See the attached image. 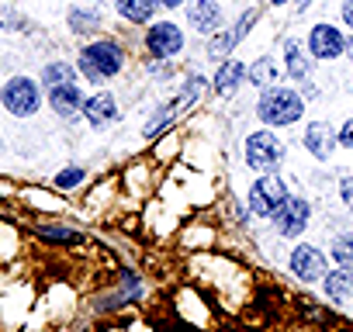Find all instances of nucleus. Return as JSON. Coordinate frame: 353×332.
Wrapping results in <instances>:
<instances>
[{"instance_id": "1", "label": "nucleus", "mask_w": 353, "mask_h": 332, "mask_svg": "<svg viewBox=\"0 0 353 332\" xmlns=\"http://www.w3.org/2000/svg\"><path fill=\"white\" fill-rule=\"evenodd\" d=\"M301 111H305L301 97H298L294 90H288V87H270V90L260 97V104H256L260 121H267V125H274V128L294 125V121L301 118Z\"/></svg>"}, {"instance_id": "2", "label": "nucleus", "mask_w": 353, "mask_h": 332, "mask_svg": "<svg viewBox=\"0 0 353 332\" xmlns=\"http://www.w3.org/2000/svg\"><path fill=\"white\" fill-rule=\"evenodd\" d=\"M121 63H125V56H121V49L114 42H94V45H87L80 52V73L90 83H101V80L114 76L121 70Z\"/></svg>"}, {"instance_id": "3", "label": "nucleus", "mask_w": 353, "mask_h": 332, "mask_svg": "<svg viewBox=\"0 0 353 332\" xmlns=\"http://www.w3.org/2000/svg\"><path fill=\"white\" fill-rule=\"evenodd\" d=\"M281 156H284V149L274 132H253L246 138V163L256 174H274L281 166Z\"/></svg>"}, {"instance_id": "4", "label": "nucleus", "mask_w": 353, "mask_h": 332, "mask_svg": "<svg viewBox=\"0 0 353 332\" xmlns=\"http://www.w3.org/2000/svg\"><path fill=\"white\" fill-rule=\"evenodd\" d=\"M0 97H4V107H8L11 114H18V118L35 114L39 104H42L39 83L28 80V76H14V80H8V83H4V94H0Z\"/></svg>"}, {"instance_id": "5", "label": "nucleus", "mask_w": 353, "mask_h": 332, "mask_svg": "<svg viewBox=\"0 0 353 332\" xmlns=\"http://www.w3.org/2000/svg\"><path fill=\"white\" fill-rule=\"evenodd\" d=\"M284 201H288V187H284L277 177H260V180L253 184V191H250V208H253V215H260V218H270Z\"/></svg>"}, {"instance_id": "6", "label": "nucleus", "mask_w": 353, "mask_h": 332, "mask_svg": "<svg viewBox=\"0 0 353 332\" xmlns=\"http://www.w3.org/2000/svg\"><path fill=\"white\" fill-rule=\"evenodd\" d=\"M145 45H149V52L156 59H173L176 52L184 49V35H181V28H176L173 21H159V25L149 28Z\"/></svg>"}, {"instance_id": "7", "label": "nucleus", "mask_w": 353, "mask_h": 332, "mask_svg": "<svg viewBox=\"0 0 353 332\" xmlns=\"http://www.w3.org/2000/svg\"><path fill=\"white\" fill-rule=\"evenodd\" d=\"M308 215H312L308 201H301V198H288L270 218H274V225H277L281 236H298V232L308 225Z\"/></svg>"}, {"instance_id": "8", "label": "nucleus", "mask_w": 353, "mask_h": 332, "mask_svg": "<svg viewBox=\"0 0 353 332\" xmlns=\"http://www.w3.org/2000/svg\"><path fill=\"white\" fill-rule=\"evenodd\" d=\"M343 32L339 28H332V25H315L312 28V35H308V52L315 56V59H336V56H343Z\"/></svg>"}, {"instance_id": "9", "label": "nucleus", "mask_w": 353, "mask_h": 332, "mask_svg": "<svg viewBox=\"0 0 353 332\" xmlns=\"http://www.w3.org/2000/svg\"><path fill=\"white\" fill-rule=\"evenodd\" d=\"M291 270L301 280H319V277H325V256L315 246H298L291 253Z\"/></svg>"}, {"instance_id": "10", "label": "nucleus", "mask_w": 353, "mask_h": 332, "mask_svg": "<svg viewBox=\"0 0 353 332\" xmlns=\"http://www.w3.org/2000/svg\"><path fill=\"white\" fill-rule=\"evenodd\" d=\"M188 14H191V28H198L201 35H212L222 25V8L215 4V0H194Z\"/></svg>"}, {"instance_id": "11", "label": "nucleus", "mask_w": 353, "mask_h": 332, "mask_svg": "<svg viewBox=\"0 0 353 332\" xmlns=\"http://www.w3.org/2000/svg\"><path fill=\"white\" fill-rule=\"evenodd\" d=\"M305 145H308V152H315V159H329L339 142H336V132H332L325 121H315V125H308V132H305Z\"/></svg>"}, {"instance_id": "12", "label": "nucleus", "mask_w": 353, "mask_h": 332, "mask_svg": "<svg viewBox=\"0 0 353 332\" xmlns=\"http://www.w3.org/2000/svg\"><path fill=\"white\" fill-rule=\"evenodd\" d=\"M49 101H52V111H56V114H63V118H73L77 111H83V97H80L77 83H63V87H52Z\"/></svg>"}, {"instance_id": "13", "label": "nucleus", "mask_w": 353, "mask_h": 332, "mask_svg": "<svg viewBox=\"0 0 353 332\" xmlns=\"http://www.w3.org/2000/svg\"><path fill=\"white\" fill-rule=\"evenodd\" d=\"M325 294H329L332 301L350 304V301H353V270H350V267H339V270L325 273Z\"/></svg>"}, {"instance_id": "14", "label": "nucleus", "mask_w": 353, "mask_h": 332, "mask_svg": "<svg viewBox=\"0 0 353 332\" xmlns=\"http://www.w3.org/2000/svg\"><path fill=\"white\" fill-rule=\"evenodd\" d=\"M83 114H87V121H90L94 128L114 121V114H118V111H114V97H111V94H97V97L83 101Z\"/></svg>"}, {"instance_id": "15", "label": "nucleus", "mask_w": 353, "mask_h": 332, "mask_svg": "<svg viewBox=\"0 0 353 332\" xmlns=\"http://www.w3.org/2000/svg\"><path fill=\"white\" fill-rule=\"evenodd\" d=\"M156 4H159V0H114L118 14L125 21H132V25H145L156 14Z\"/></svg>"}, {"instance_id": "16", "label": "nucleus", "mask_w": 353, "mask_h": 332, "mask_svg": "<svg viewBox=\"0 0 353 332\" xmlns=\"http://www.w3.org/2000/svg\"><path fill=\"white\" fill-rule=\"evenodd\" d=\"M243 76H246V66L232 59V63H225V66L219 70V76H215V90H219V94H232V90L243 83Z\"/></svg>"}, {"instance_id": "17", "label": "nucleus", "mask_w": 353, "mask_h": 332, "mask_svg": "<svg viewBox=\"0 0 353 332\" xmlns=\"http://www.w3.org/2000/svg\"><path fill=\"white\" fill-rule=\"evenodd\" d=\"M284 59H288V73L294 76V80H305L308 76V56L301 52V42H288L284 45Z\"/></svg>"}, {"instance_id": "18", "label": "nucleus", "mask_w": 353, "mask_h": 332, "mask_svg": "<svg viewBox=\"0 0 353 332\" xmlns=\"http://www.w3.org/2000/svg\"><path fill=\"white\" fill-rule=\"evenodd\" d=\"M73 76H77V70H73L70 63H52V66H46L42 83H49V87H63V83H73Z\"/></svg>"}, {"instance_id": "19", "label": "nucleus", "mask_w": 353, "mask_h": 332, "mask_svg": "<svg viewBox=\"0 0 353 332\" xmlns=\"http://www.w3.org/2000/svg\"><path fill=\"white\" fill-rule=\"evenodd\" d=\"M250 83L270 87V83H274V63H270V59H256V63L250 66Z\"/></svg>"}, {"instance_id": "20", "label": "nucleus", "mask_w": 353, "mask_h": 332, "mask_svg": "<svg viewBox=\"0 0 353 332\" xmlns=\"http://www.w3.org/2000/svg\"><path fill=\"white\" fill-rule=\"evenodd\" d=\"M332 256H336V263H339V267H350V270H353V236H343V239H336V246H332Z\"/></svg>"}, {"instance_id": "21", "label": "nucleus", "mask_w": 353, "mask_h": 332, "mask_svg": "<svg viewBox=\"0 0 353 332\" xmlns=\"http://www.w3.org/2000/svg\"><path fill=\"white\" fill-rule=\"evenodd\" d=\"M80 180H83V170H63V174L56 177V187L66 191V187H77Z\"/></svg>"}, {"instance_id": "22", "label": "nucleus", "mask_w": 353, "mask_h": 332, "mask_svg": "<svg viewBox=\"0 0 353 332\" xmlns=\"http://www.w3.org/2000/svg\"><path fill=\"white\" fill-rule=\"evenodd\" d=\"M339 198H343V205L353 208V177H346V180L339 184Z\"/></svg>"}, {"instance_id": "23", "label": "nucleus", "mask_w": 353, "mask_h": 332, "mask_svg": "<svg viewBox=\"0 0 353 332\" xmlns=\"http://www.w3.org/2000/svg\"><path fill=\"white\" fill-rule=\"evenodd\" d=\"M336 142H343L346 149H353V121H346V125H343V132L336 135Z\"/></svg>"}, {"instance_id": "24", "label": "nucleus", "mask_w": 353, "mask_h": 332, "mask_svg": "<svg viewBox=\"0 0 353 332\" xmlns=\"http://www.w3.org/2000/svg\"><path fill=\"white\" fill-rule=\"evenodd\" d=\"M42 236H49V239H63V242H77V236H73V232H63V229H46Z\"/></svg>"}, {"instance_id": "25", "label": "nucleus", "mask_w": 353, "mask_h": 332, "mask_svg": "<svg viewBox=\"0 0 353 332\" xmlns=\"http://www.w3.org/2000/svg\"><path fill=\"white\" fill-rule=\"evenodd\" d=\"M343 21L353 28V0H343Z\"/></svg>"}, {"instance_id": "26", "label": "nucleus", "mask_w": 353, "mask_h": 332, "mask_svg": "<svg viewBox=\"0 0 353 332\" xmlns=\"http://www.w3.org/2000/svg\"><path fill=\"white\" fill-rule=\"evenodd\" d=\"M159 4H163V8H181L184 0H159Z\"/></svg>"}, {"instance_id": "27", "label": "nucleus", "mask_w": 353, "mask_h": 332, "mask_svg": "<svg viewBox=\"0 0 353 332\" xmlns=\"http://www.w3.org/2000/svg\"><path fill=\"white\" fill-rule=\"evenodd\" d=\"M308 4H312V0H298V8H301V11H305V8H308Z\"/></svg>"}, {"instance_id": "28", "label": "nucleus", "mask_w": 353, "mask_h": 332, "mask_svg": "<svg viewBox=\"0 0 353 332\" xmlns=\"http://www.w3.org/2000/svg\"><path fill=\"white\" fill-rule=\"evenodd\" d=\"M346 52H350V59H353V42H350V45H346Z\"/></svg>"}, {"instance_id": "29", "label": "nucleus", "mask_w": 353, "mask_h": 332, "mask_svg": "<svg viewBox=\"0 0 353 332\" xmlns=\"http://www.w3.org/2000/svg\"><path fill=\"white\" fill-rule=\"evenodd\" d=\"M270 4H277V8H281V4H284V0H270Z\"/></svg>"}]
</instances>
